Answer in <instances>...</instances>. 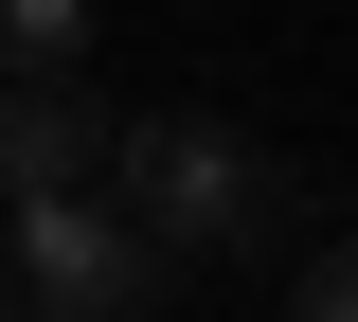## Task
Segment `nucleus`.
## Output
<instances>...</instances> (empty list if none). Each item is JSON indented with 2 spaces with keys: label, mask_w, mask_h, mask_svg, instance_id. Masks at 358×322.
Returning a JSON list of instances; mask_svg holds the SVG:
<instances>
[{
  "label": "nucleus",
  "mask_w": 358,
  "mask_h": 322,
  "mask_svg": "<svg viewBox=\"0 0 358 322\" xmlns=\"http://www.w3.org/2000/svg\"><path fill=\"white\" fill-rule=\"evenodd\" d=\"M287 322H358V233H322L305 269H287Z\"/></svg>",
  "instance_id": "obj_5"
},
{
  "label": "nucleus",
  "mask_w": 358,
  "mask_h": 322,
  "mask_svg": "<svg viewBox=\"0 0 358 322\" xmlns=\"http://www.w3.org/2000/svg\"><path fill=\"white\" fill-rule=\"evenodd\" d=\"M179 286H197V269H179L108 180H90V197H18V322H162Z\"/></svg>",
  "instance_id": "obj_2"
},
{
  "label": "nucleus",
  "mask_w": 358,
  "mask_h": 322,
  "mask_svg": "<svg viewBox=\"0 0 358 322\" xmlns=\"http://www.w3.org/2000/svg\"><path fill=\"white\" fill-rule=\"evenodd\" d=\"M0 54L18 72H90V0H0Z\"/></svg>",
  "instance_id": "obj_4"
},
{
  "label": "nucleus",
  "mask_w": 358,
  "mask_h": 322,
  "mask_svg": "<svg viewBox=\"0 0 358 322\" xmlns=\"http://www.w3.org/2000/svg\"><path fill=\"white\" fill-rule=\"evenodd\" d=\"M108 161H126V126H108L90 72H18L0 90V197H90Z\"/></svg>",
  "instance_id": "obj_3"
},
{
  "label": "nucleus",
  "mask_w": 358,
  "mask_h": 322,
  "mask_svg": "<svg viewBox=\"0 0 358 322\" xmlns=\"http://www.w3.org/2000/svg\"><path fill=\"white\" fill-rule=\"evenodd\" d=\"M108 197L162 233L179 269H268V251L305 269V251H322V233H305V197H287V161H268L251 126H215V108H162V126H126Z\"/></svg>",
  "instance_id": "obj_1"
}]
</instances>
